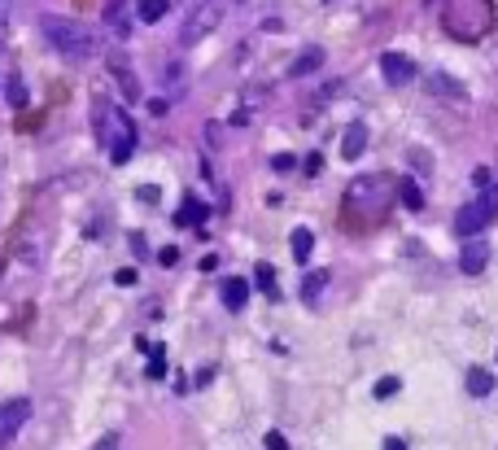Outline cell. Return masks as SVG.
I'll list each match as a JSON object with an SVG mask.
<instances>
[{
    "label": "cell",
    "instance_id": "obj_14",
    "mask_svg": "<svg viewBox=\"0 0 498 450\" xmlns=\"http://www.w3.org/2000/svg\"><path fill=\"white\" fill-rule=\"evenodd\" d=\"M105 27H110L119 40H127V31H131V18H127V0H105Z\"/></svg>",
    "mask_w": 498,
    "mask_h": 450
},
{
    "label": "cell",
    "instance_id": "obj_1",
    "mask_svg": "<svg viewBox=\"0 0 498 450\" xmlns=\"http://www.w3.org/2000/svg\"><path fill=\"white\" fill-rule=\"evenodd\" d=\"M40 36L53 44V53L66 61H88L96 53V36L75 18H57V13H44L40 18Z\"/></svg>",
    "mask_w": 498,
    "mask_h": 450
},
{
    "label": "cell",
    "instance_id": "obj_32",
    "mask_svg": "<svg viewBox=\"0 0 498 450\" xmlns=\"http://www.w3.org/2000/svg\"><path fill=\"white\" fill-rule=\"evenodd\" d=\"M385 450H407V442L402 437H385Z\"/></svg>",
    "mask_w": 498,
    "mask_h": 450
},
{
    "label": "cell",
    "instance_id": "obj_29",
    "mask_svg": "<svg viewBox=\"0 0 498 450\" xmlns=\"http://www.w3.org/2000/svg\"><path fill=\"white\" fill-rule=\"evenodd\" d=\"M319 171H324V158L310 153V158H306V175H319Z\"/></svg>",
    "mask_w": 498,
    "mask_h": 450
},
{
    "label": "cell",
    "instance_id": "obj_17",
    "mask_svg": "<svg viewBox=\"0 0 498 450\" xmlns=\"http://www.w3.org/2000/svg\"><path fill=\"white\" fill-rule=\"evenodd\" d=\"M468 393H472V398H490V393H494V372L468 368Z\"/></svg>",
    "mask_w": 498,
    "mask_h": 450
},
{
    "label": "cell",
    "instance_id": "obj_28",
    "mask_svg": "<svg viewBox=\"0 0 498 450\" xmlns=\"http://www.w3.org/2000/svg\"><path fill=\"white\" fill-rule=\"evenodd\" d=\"M472 184H476V188H490V166H476V175H472Z\"/></svg>",
    "mask_w": 498,
    "mask_h": 450
},
{
    "label": "cell",
    "instance_id": "obj_7",
    "mask_svg": "<svg viewBox=\"0 0 498 450\" xmlns=\"http://www.w3.org/2000/svg\"><path fill=\"white\" fill-rule=\"evenodd\" d=\"M385 197H389L385 179H380V175H368V179H354V188H350V206H354V210H359V206L380 210V206H385Z\"/></svg>",
    "mask_w": 498,
    "mask_h": 450
},
{
    "label": "cell",
    "instance_id": "obj_13",
    "mask_svg": "<svg viewBox=\"0 0 498 450\" xmlns=\"http://www.w3.org/2000/svg\"><path fill=\"white\" fill-rule=\"evenodd\" d=\"M341 153L350 158V162L368 153V127H363V123H350V127H345V136H341Z\"/></svg>",
    "mask_w": 498,
    "mask_h": 450
},
{
    "label": "cell",
    "instance_id": "obj_6",
    "mask_svg": "<svg viewBox=\"0 0 498 450\" xmlns=\"http://www.w3.org/2000/svg\"><path fill=\"white\" fill-rule=\"evenodd\" d=\"M27 420H31V398H9V403L0 407V450L18 437V428Z\"/></svg>",
    "mask_w": 498,
    "mask_h": 450
},
{
    "label": "cell",
    "instance_id": "obj_10",
    "mask_svg": "<svg viewBox=\"0 0 498 450\" xmlns=\"http://www.w3.org/2000/svg\"><path fill=\"white\" fill-rule=\"evenodd\" d=\"M485 262H490L485 241H472V237H468V245L459 249V271H463V276H481V271H485Z\"/></svg>",
    "mask_w": 498,
    "mask_h": 450
},
{
    "label": "cell",
    "instance_id": "obj_12",
    "mask_svg": "<svg viewBox=\"0 0 498 450\" xmlns=\"http://www.w3.org/2000/svg\"><path fill=\"white\" fill-rule=\"evenodd\" d=\"M219 297H223V306L236 315V310H245V302H249V285L241 276H232V280H223V289H219Z\"/></svg>",
    "mask_w": 498,
    "mask_h": 450
},
{
    "label": "cell",
    "instance_id": "obj_23",
    "mask_svg": "<svg viewBox=\"0 0 498 450\" xmlns=\"http://www.w3.org/2000/svg\"><path fill=\"white\" fill-rule=\"evenodd\" d=\"M5 92H9V105H13V110H27V83H22V79H9Z\"/></svg>",
    "mask_w": 498,
    "mask_h": 450
},
{
    "label": "cell",
    "instance_id": "obj_2",
    "mask_svg": "<svg viewBox=\"0 0 498 450\" xmlns=\"http://www.w3.org/2000/svg\"><path fill=\"white\" fill-rule=\"evenodd\" d=\"M442 27H446V36H455L463 44H476V40H485L490 27H494V5L490 0H451L446 13H442Z\"/></svg>",
    "mask_w": 498,
    "mask_h": 450
},
{
    "label": "cell",
    "instance_id": "obj_30",
    "mask_svg": "<svg viewBox=\"0 0 498 450\" xmlns=\"http://www.w3.org/2000/svg\"><path fill=\"white\" fill-rule=\"evenodd\" d=\"M114 280H119V285H136V271H131V267H123V271L114 276Z\"/></svg>",
    "mask_w": 498,
    "mask_h": 450
},
{
    "label": "cell",
    "instance_id": "obj_19",
    "mask_svg": "<svg viewBox=\"0 0 498 450\" xmlns=\"http://www.w3.org/2000/svg\"><path fill=\"white\" fill-rule=\"evenodd\" d=\"M324 285H328V271H310V276L302 280V297H306V306H315V302H319Z\"/></svg>",
    "mask_w": 498,
    "mask_h": 450
},
{
    "label": "cell",
    "instance_id": "obj_16",
    "mask_svg": "<svg viewBox=\"0 0 498 450\" xmlns=\"http://www.w3.org/2000/svg\"><path fill=\"white\" fill-rule=\"evenodd\" d=\"M398 202H402L411 214H420L424 210V188L415 184V179H402V184H398Z\"/></svg>",
    "mask_w": 498,
    "mask_h": 450
},
{
    "label": "cell",
    "instance_id": "obj_20",
    "mask_svg": "<svg viewBox=\"0 0 498 450\" xmlns=\"http://www.w3.org/2000/svg\"><path fill=\"white\" fill-rule=\"evenodd\" d=\"M166 9H171V0H140V22H162L166 18Z\"/></svg>",
    "mask_w": 498,
    "mask_h": 450
},
{
    "label": "cell",
    "instance_id": "obj_22",
    "mask_svg": "<svg viewBox=\"0 0 498 450\" xmlns=\"http://www.w3.org/2000/svg\"><path fill=\"white\" fill-rule=\"evenodd\" d=\"M254 276H258V289L267 293V297H280V289H276V271H271L267 262H258V267H254Z\"/></svg>",
    "mask_w": 498,
    "mask_h": 450
},
{
    "label": "cell",
    "instance_id": "obj_26",
    "mask_svg": "<svg viewBox=\"0 0 498 450\" xmlns=\"http://www.w3.org/2000/svg\"><path fill=\"white\" fill-rule=\"evenodd\" d=\"M262 446H267V450H289V442L280 437V433H267V437H262Z\"/></svg>",
    "mask_w": 498,
    "mask_h": 450
},
{
    "label": "cell",
    "instance_id": "obj_27",
    "mask_svg": "<svg viewBox=\"0 0 498 450\" xmlns=\"http://www.w3.org/2000/svg\"><path fill=\"white\" fill-rule=\"evenodd\" d=\"M92 450H119V433H105V437H101V442H96Z\"/></svg>",
    "mask_w": 498,
    "mask_h": 450
},
{
    "label": "cell",
    "instance_id": "obj_33",
    "mask_svg": "<svg viewBox=\"0 0 498 450\" xmlns=\"http://www.w3.org/2000/svg\"><path fill=\"white\" fill-rule=\"evenodd\" d=\"M5 18H9V0H0V27H5Z\"/></svg>",
    "mask_w": 498,
    "mask_h": 450
},
{
    "label": "cell",
    "instance_id": "obj_18",
    "mask_svg": "<svg viewBox=\"0 0 498 450\" xmlns=\"http://www.w3.org/2000/svg\"><path fill=\"white\" fill-rule=\"evenodd\" d=\"M310 254H315L310 227H293V258H297V262H310Z\"/></svg>",
    "mask_w": 498,
    "mask_h": 450
},
{
    "label": "cell",
    "instance_id": "obj_24",
    "mask_svg": "<svg viewBox=\"0 0 498 450\" xmlns=\"http://www.w3.org/2000/svg\"><path fill=\"white\" fill-rule=\"evenodd\" d=\"M398 389H402V380H398V376H380V380H376V398H380V403L393 398Z\"/></svg>",
    "mask_w": 498,
    "mask_h": 450
},
{
    "label": "cell",
    "instance_id": "obj_21",
    "mask_svg": "<svg viewBox=\"0 0 498 450\" xmlns=\"http://www.w3.org/2000/svg\"><path fill=\"white\" fill-rule=\"evenodd\" d=\"M206 214H210V210L197 202V197H184V210H179V219H175V223H193V227H197V223L206 219Z\"/></svg>",
    "mask_w": 498,
    "mask_h": 450
},
{
    "label": "cell",
    "instance_id": "obj_11",
    "mask_svg": "<svg viewBox=\"0 0 498 450\" xmlns=\"http://www.w3.org/2000/svg\"><path fill=\"white\" fill-rule=\"evenodd\" d=\"M424 88L433 96H446V101H468V92H463V83H455L451 75H428Z\"/></svg>",
    "mask_w": 498,
    "mask_h": 450
},
{
    "label": "cell",
    "instance_id": "obj_8",
    "mask_svg": "<svg viewBox=\"0 0 498 450\" xmlns=\"http://www.w3.org/2000/svg\"><path fill=\"white\" fill-rule=\"evenodd\" d=\"M110 75H114V83H119V92L127 96V101H144V92H140V83H136V70H131V61L123 53L110 57Z\"/></svg>",
    "mask_w": 498,
    "mask_h": 450
},
{
    "label": "cell",
    "instance_id": "obj_4",
    "mask_svg": "<svg viewBox=\"0 0 498 450\" xmlns=\"http://www.w3.org/2000/svg\"><path fill=\"white\" fill-rule=\"evenodd\" d=\"M223 13H227L223 0H202V5H193L184 27H179V44H202L206 36H214L219 22H223Z\"/></svg>",
    "mask_w": 498,
    "mask_h": 450
},
{
    "label": "cell",
    "instance_id": "obj_15",
    "mask_svg": "<svg viewBox=\"0 0 498 450\" xmlns=\"http://www.w3.org/2000/svg\"><path fill=\"white\" fill-rule=\"evenodd\" d=\"M319 66H324V48H319V44H310L306 53H302V57H297V61L289 66V75H293V79H306V75H315V70H319Z\"/></svg>",
    "mask_w": 498,
    "mask_h": 450
},
{
    "label": "cell",
    "instance_id": "obj_25",
    "mask_svg": "<svg viewBox=\"0 0 498 450\" xmlns=\"http://www.w3.org/2000/svg\"><path fill=\"white\" fill-rule=\"evenodd\" d=\"M158 262H162V267H175V262H179V249H175V245L158 249Z\"/></svg>",
    "mask_w": 498,
    "mask_h": 450
},
{
    "label": "cell",
    "instance_id": "obj_34",
    "mask_svg": "<svg viewBox=\"0 0 498 450\" xmlns=\"http://www.w3.org/2000/svg\"><path fill=\"white\" fill-rule=\"evenodd\" d=\"M0 267H5V254H0Z\"/></svg>",
    "mask_w": 498,
    "mask_h": 450
},
{
    "label": "cell",
    "instance_id": "obj_3",
    "mask_svg": "<svg viewBox=\"0 0 498 450\" xmlns=\"http://www.w3.org/2000/svg\"><path fill=\"white\" fill-rule=\"evenodd\" d=\"M96 136H101V149L110 153V162H131L136 153V123H131V114L119 110V105H96Z\"/></svg>",
    "mask_w": 498,
    "mask_h": 450
},
{
    "label": "cell",
    "instance_id": "obj_5",
    "mask_svg": "<svg viewBox=\"0 0 498 450\" xmlns=\"http://www.w3.org/2000/svg\"><path fill=\"white\" fill-rule=\"evenodd\" d=\"M494 214H498V197H476V202H468V206H459V214H455V232L459 237H476V232H485L490 223H494Z\"/></svg>",
    "mask_w": 498,
    "mask_h": 450
},
{
    "label": "cell",
    "instance_id": "obj_9",
    "mask_svg": "<svg viewBox=\"0 0 498 450\" xmlns=\"http://www.w3.org/2000/svg\"><path fill=\"white\" fill-rule=\"evenodd\" d=\"M380 75H385V79L393 83V88H402V83L420 79L415 61H411V57H402V53H385V57H380Z\"/></svg>",
    "mask_w": 498,
    "mask_h": 450
},
{
    "label": "cell",
    "instance_id": "obj_31",
    "mask_svg": "<svg viewBox=\"0 0 498 450\" xmlns=\"http://www.w3.org/2000/svg\"><path fill=\"white\" fill-rule=\"evenodd\" d=\"M210 380H214V368H202V372H197V389L210 385Z\"/></svg>",
    "mask_w": 498,
    "mask_h": 450
}]
</instances>
